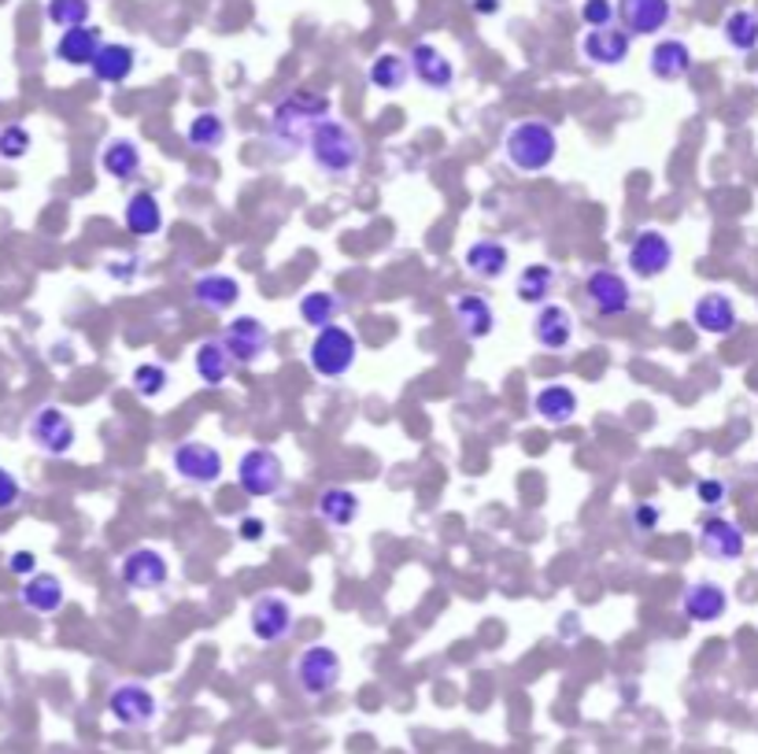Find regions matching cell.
<instances>
[{
	"label": "cell",
	"mask_w": 758,
	"mask_h": 754,
	"mask_svg": "<svg viewBox=\"0 0 758 754\" xmlns=\"http://www.w3.org/2000/svg\"><path fill=\"white\" fill-rule=\"evenodd\" d=\"M330 97L314 89H292L286 93L270 111V145L278 148V156H297L300 148H308L311 130L322 119H330Z\"/></svg>",
	"instance_id": "6da1fadb"
},
{
	"label": "cell",
	"mask_w": 758,
	"mask_h": 754,
	"mask_svg": "<svg viewBox=\"0 0 758 754\" xmlns=\"http://www.w3.org/2000/svg\"><path fill=\"white\" fill-rule=\"evenodd\" d=\"M308 156H311L314 171H319L322 178L344 182V178H352L363 167L366 148H363V137L355 134L349 123H341V119H333V115H330V119H322L311 130Z\"/></svg>",
	"instance_id": "7a4b0ae2"
},
{
	"label": "cell",
	"mask_w": 758,
	"mask_h": 754,
	"mask_svg": "<svg viewBox=\"0 0 758 754\" xmlns=\"http://www.w3.org/2000/svg\"><path fill=\"white\" fill-rule=\"evenodd\" d=\"M503 159L519 174H544L559 159V134L544 119H522L503 134Z\"/></svg>",
	"instance_id": "3957f363"
},
{
	"label": "cell",
	"mask_w": 758,
	"mask_h": 754,
	"mask_svg": "<svg viewBox=\"0 0 758 754\" xmlns=\"http://www.w3.org/2000/svg\"><path fill=\"white\" fill-rule=\"evenodd\" d=\"M355 359H360V337L337 322L319 329L308 344V367L322 381H344L352 374Z\"/></svg>",
	"instance_id": "277c9868"
},
{
	"label": "cell",
	"mask_w": 758,
	"mask_h": 754,
	"mask_svg": "<svg viewBox=\"0 0 758 754\" xmlns=\"http://www.w3.org/2000/svg\"><path fill=\"white\" fill-rule=\"evenodd\" d=\"M292 677H297V688L308 699H322L341 688L344 662L330 644H311L300 651L297 666H292Z\"/></svg>",
	"instance_id": "5b68a950"
},
{
	"label": "cell",
	"mask_w": 758,
	"mask_h": 754,
	"mask_svg": "<svg viewBox=\"0 0 758 754\" xmlns=\"http://www.w3.org/2000/svg\"><path fill=\"white\" fill-rule=\"evenodd\" d=\"M171 466L185 485H196V488H215L226 474L223 452L207 440H182L171 452Z\"/></svg>",
	"instance_id": "8992f818"
},
{
	"label": "cell",
	"mask_w": 758,
	"mask_h": 754,
	"mask_svg": "<svg viewBox=\"0 0 758 754\" xmlns=\"http://www.w3.org/2000/svg\"><path fill=\"white\" fill-rule=\"evenodd\" d=\"M237 485L245 488V496L252 499H270L281 492L286 485V463H281L278 452L270 448H248L237 459Z\"/></svg>",
	"instance_id": "52a82bcc"
},
{
	"label": "cell",
	"mask_w": 758,
	"mask_h": 754,
	"mask_svg": "<svg viewBox=\"0 0 758 754\" xmlns=\"http://www.w3.org/2000/svg\"><path fill=\"white\" fill-rule=\"evenodd\" d=\"M218 341L226 344L229 359H234L237 367H256L263 355L270 352V326L263 322L256 315H237L229 318L223 326V333H218Z\"/></svg>",
	"instance_id": "ba28073f"
},
{
	"label": "cell",
	"mask_w": 758,
	"mask_h": 754,
	"mask_svg": "<svg viewBox=\"0 0 758 754\" xmlns=\"http://www.w3.org/2000/svg\"><path fill=\"white\" fill-rule=\"evenodd\" d=\"M26 437H30V444H34L38 452L56 455V459H60V455L75 452L78 429H75V422H71L67 411H60V407H38L34 414H30V422H26Z\"/></svg>",
	"instance_id": "9c48e42d"
},
{
	"label": "cell",
	"mask_w": 758,
	"mask_h": 754,
	"mask_svg": "<svg viewBox=\"0 0 758 754\" xmlns=\"http://www.w3.org/2000/svg\"><path fill=\"white\" fill-rule=\"evenodd\" d=\"M585 300L596 311V318H622L633 307V285H629L626 274L596 267L585 278Z\"/></svg>",
	"instance_id": "30bf717a"
},
{
	"label": "cell",
	"mask_w": 758,
	"mask_h": 754,
	"mask_svg": "<svg viewBox=\"0 0 758 754\" xmlns=\"http://www.w3.org/2000/svg\"><path fill=\"white\" fill-rule=\"evenodd\" d=\"M626 267L640 282H655L673 267V241L662 230H640L626 248Z\"/></svg>",
	"instance_id": "8fae6325"
},
{
	"label": "cell",
	"mask_w": 758,
	"mask_h": 754,
	"mask_svg": "<svg viewBox=\"0 0 758 754\" xmlns=\"http://www.w3.org/2000/svg\"><path fill=\"white\" fill-rule=\"evenodd\" d=\"M292 625H297V614H292V603L278 592H267V596H256L248 607V633L256 636L259 644H281L292 636Z\"/></svg>",
	"instance_id": "7c38bea8"
},
{
	"label": "cell",
	"mask_w": 758,
	"mask_h": 754,
	"mask_svg": "<svg viewBox=\"0 0 758 754\" xmlns=\"http://www.w3.org/2000/svg\"><path fill=\"white\" fill-rule=\"evenodd\" d=\"M119 581L130 592H160L171 581V566H167L163 551L156 548H134L126 551L119 562Z\"/></svg>",
	"instance_id": "4fadbf2b"
},
{
	"label": "cell",
	"mask_w": 758,
	"mask_h": 754,
	"mask_svg": "<svg viewBox=\"0 0 758 754\" xmlns=\"http://www.w3.org/2000/svg\"><path fill=\"white\" fill-rule=\"evenodd\" d=\"M108 714L119 721L122 729H149L156 718H160V703L145 684H115L108 695Z\"/></svg>",
	"instance_id": "5bb4252c"
},
{
	"label": "cell",
	"mask_w": 758,
	"mask_h": 754,
	"mask_svg": "<svg viewBox=\"0 0 758 754\" xmlns=\"http://www.w3.org/2000/svg\"><path fill=\"white\" fill-rule=\"evenodd\" d=\"M407 60H410V78H415L418 86H426L429 93H451V89H456V63H451L437 45L418 41V45H410Z\"/></svg>",
	"instance_id": "9a60e30c"
},
{
	"label": "cell",
	"mask_w": 758,
	"mask_h": 754,
	"mask_svg": "<svg viewBox=\"0 0 758 754\" xmlns=\"http://www.w3.org/2000/svg\"><path fill=\"white\" fill-rule=\"evenodd\" d=\"M574 333H577V318L566 304H544L536 307V318H533V341L547 348V352H566V348L574 344Z\"/></svg>",
	"instance_id": "2e32d148"
},
{
	"label": "cell",
	"mask_w": 758,
	"mask_h": 754,
	"mask_svg": "<svg viewBox=\"0 0 758 754\" xmlns=\"http://www.w3.org/2000/svg\"><path fill=\"white\" fill-rule=\"evenodd\" d=\"M618 19L629 38H655L670 26V0H618Z\"/></svg>",
	"instance_id": "e0dca14e"
},
{
	"label": "cell",
	"mask_w": 758,
	"mask_h": 754,
	"mask_svg": "<svg viewBox=\"0 0 758 754\" xmlns=\"http://www.w3.org/2000/svg\"><path fill=\"white\" fill-rule=\"evenodd\" d=\"M577 49H581L585 63H592V67H622V63H629V52H633V38L622 26L585 30Z\"/></svg>",
	"instance_id": "ac0fdd59"
},
{
	"label": "cell",
	"mask_w": 758,
	"mask_h": 754,
	"mask_svg": "<svg viewBox=\"0 0 758 754\" xmlns=\"http://www.w3.org/2000/svg\"><path fill=\"white\" fill-rule=\"evenodd\" d=\"M451 318H456L459 333L467 341H485V337L497 333V311H492L489 296L481 293H459L451 300Z\"/></svg>",
	"instance_id": "d6986e66"
},
{
	"label": "cell",
	"mask_w": 758,
	"mask_h": 754,
	"mask_svg": "<svg viewBox=\"0 0 758 754\" xmlns=\"http://www.w3.org/2000/svg\"><path fill=\"white\" fill-rule=\"evenodd\" d=\"M725 610H729V592H725L718 581H696V584H688V588H684L681 614L688 622L714 625V622L725 618Z\"/></svg>",
	"instance_id": "ffe728a7"
},
{
	"label": "cell",
	"mask_w": 758,
	"mask_h": 754,
	"mask_svg": "<svg viewBox=\"0 0 758 754\" xmlns=\"http://www.w3.org/2000/svg\"><path fill=\"white\" fill-rule=\"evenodd\" d=\"M692 326L700 329L703 337H729L740 326V315H736V304L725 293H703L696 304H692Z\"/></svg>",
	"instance_id": "44dd1931"
},
{
	"label": "cell",
	"mask_w": 758,
	"mask_h": 754,
	"mask_svg": "<svg viewBox=\"0 0 758 754\" xmlns=\"http://www.w3.org/2000/svg\"><path fill=\"white\" fill-rule=\"evenodd\" d=\"M747 537L740 533V525L725 522V518H707L700 525V551L711 562H736L744 559Z\"/></svg>",
	"instance_id": "7402d4cb"
},
{
	"label": "cell",
	"mask_w": 758,
	"mask_h": 754,
	"mask_svg": "<svg viewBox=\"0 0 758 754\" xmlns=\"http://www.w3.org/2000/svg\"><path fill=\"white\" fill-rule=\"evenodd\" d=\"M692 49H688V41H681V38H662L655 41V49H651V56H648V71L655 74L659 82H666V86H673V82H681V78H688L692 74Z\"/></svg>",
	"instance_id": "603a6c76"
},
{
	"label": "cell",
	"mask_w": 758,
	"mask_h": 754,
	"mask_svg": "<svg viewBox=\"0 0 758 754\" xmlns=\"http://www.w3.org/2000/svg\"><path fill=\"white\" fill-rule=\"evenodd\" d=\"M577 407H581V400H577V392L570 385H563V381H552V385L536 389V396H533V414L544 422V426H570L577 418Z\"/></svg>",
	"instance_id": "cb8c5ba5"
},
{
	"label": "cell",
	"mask_w": 758,
	"mask_h": 754,
	"mask_svg": "<svg viewBox=\"0 0 758 754\" xmlns=\"http://www.w3.org/2000/svg\"><path fill=\"white\" fill-rule=\"evenodd\" d=\"M122 226L130 230L134 237H141V241L160 237V230H163V204H160V197L149 193V189H137V193L126 197Z\"/></svg>",
	"instance_id": "d4e9b609"
},
{
	"label": "cell",
	"mask_w": 758,
	"mask_h": 754,
	"mask_svg": "<svg viewBox=\"0 0 758 754\" xmlns=\"http://www.w3.org/2000/svg\"><path fill=\"white\" fill-rule=\"evenodd\" d=\"M314 514H319L330 529H349L355 525V518L363 514V499L355 488L330 485V488H322L319 499H314Z\"/></svg>",
	"instance_id": "484cf974"
},
{
	"label": "cell",
	"mask_w": 758,
	"mask_h": 754,
	"mask_svg": "<svg viewBox=\"0 0 758 754\" xmlns=\"http://www.w3.org/2000/svg\"><path fill=\"white\" fill-rule=\"evenodd\" d=\"M462 267H467L478 282H500L503 274L511 270V248L500 241L481 237L462 252Z\"/></svg>",
	"instance_id": "4316f807"
},
{
	"label": "cell",
	"mask_w": 758,
	"mask_h": 754,
	"mask_svg": "<svg viewBox=\"0 0 758 754\" xmlns=\"http://www.w3.org/2000/svg\"><path fill=\"white\" fill-rule=\"evenodd\" d=\"M89 71L100 86H122V82L137 71V49L126 45V41H104Z\"/></svg>",
	"instance_id": "83f0119b"
},
{
	"label": "cell",
	"mask_w": 758,
	"mask_h": 754,
	"mask_svg": "<svg viewBox=\"0 0 758 754\" xmlns=\"http://www.w3.org/2000/svg\"><path fill=\"white\" fill-rule=\"evenodd\" d=\"M100 171L119 185L137 182V174H141V148H137V141H130V137H111L100 148Z\"/></svg>",
	"instance_id": "f1b7e54d"
},
{
	"label": "cell",
	"mask_w": 758,
	"mask_h": 754,
	"mask_svg": "<svg viewBox=\"0 0 758 754\" xmlns=\"http://www.w3.org/2000/svg\"><path fill=\"white\" fill-rule=\"evenodd\" d=\"M100 45H104V38L97 26H75V30H63V38L56 41L52 56L60 63H67V67H93Z\"/></svg>",
	"instance_id": "f546056e"
},
{
	"label": "cell",
	"mask_w": 758,
	"mask_h": 754,
	"mask_svg": "<svg viewBox=\"0 0 758 754\" xmlns=\"http://www.w3.org/2000/svg\"><path fill=\"white\" fill-rule=\"evenodd\" d=\"M19 603L30 610V614H56L63 603H67V592H63V581L56 573H34V577L23 581V588H19Z\"/></svg>",
	"instance_id": "4dcf8cb0"
},
{
	"label": "cell",
	"mask_w": 758,
	"mask_h": 754,
	"mask_svg": "<svg viewBox=\"0 0 758 754\" xmlns=\"http://www.w3.org/2000/svg\"><path fill=\"white\" fill-rule=\"evenodd\" d=\"M234 359H229L226 352V344L218 341H200L196 344V352H193V370H196V378H200V385L204 389H223L229 374H234Z\"/></svg>",
	"instance_id": "1f68e13d"
},
{
	"label": "cell",
	"mask_w": 758,
	"mask_h": 754,
	"mask_svg": "<svg viewBox=\"0 0 758 754\" xmlns=\"http://www.w3.org/2000/svg\"><path fill=\"white\" fill-rule=\"evenodd\" d=\"M555 289H559V274H555V267H547V263H530V267H522V274L514 278V300L530 304V307L552 304Z\"/></svg>",
	"instance_id": "d6a6232c"
},
{
	"label": "cell",
	"mask_w": 758,
	"mask_h": 754,
	"mask_svg": "<svg viewBox=\"0 0 758 754\" xmlns=\"http://www.w3.org/2000/svg\"><path fill=\"white\" fill-rule=\"evenodd\" d=\"M193 300L207 311H234L241 304V282L234 274H204V278L193 282Z\"/></svg>",
	"instance_id": "836d02e7"
},
{
	"label": "cell",
	"mask_w": 758,
	"mask_h": 754,
	"mask_svg": "<svg viewBox=\"0 0 758 754\" xmlns=\"http://www.w3.org/2000/svg\"><path fill=\"white\" fill-rule=\"evenodd\" d=\"M366 82L377 93H399L410 82V60L399 56V52H377L366 67Z\"/></svg>",
	"instance_id": "e575fe53"
},
{
	"label": "cell",
	"mask_w": 758,
	"mask_h": 754,
	"mask_svg": "<svg viewBox=\"0 0 758 754\" xmlns=\"http://www.w3.org/2000/svg\"><path fill=\"white\" fill-rule=\"evenodd\" d=\"M297 315H300L303 326H311L314 333H319V329L337 322V315H341V296L330 293V289H311V293L300 296Z\"/></svg>",
	"instance_id": "d590c367"
},
{
	"label": "cell",
	"mask_w": 758,
	"mask_h": 754,
	"mask_svg": "<svg viewBox=\"0 0 758 754\" xmlns=\"http://www.w3.org/2000/svg\"><path fill=\"white\" fill-rule=\"evenodd\" d=\"M185 141L196 148V152H218L226 145V119L218 111H200L189 119L185 126Z\"/></svg>",
	"instance_id": "8d00e7d4"
},
{
	"label": "cell",
	"mask_w": 758,
	"mask_h": 754,
	"mask_svg": "<svg viewBox=\"0 0 758 754\" xmlns=\"http://www.w3.org/2000/svg\"><path fill=\"white\" fill-rule=\"evenodd\" d=\"M722 38H725V45L736 52H755L758 49V12H751V8H736V12H729L722 23Z\"/></svg>",
	"instance_id": "74e56055"
},
{
	"label": "cell",
	"mask_w": 758,
	"mask_h": 754,
	"mask_svg": "<svg viewBox=\"0 0 758 754\" xmlns=\"http://www.w3.org/2000/svg\"><path fill=\"white\" fill-rule=\"evenodd\" d=\"M93 0H45V19L60 30L89 26Z\"/></svg>",
	"instance_id": "f35d334b"
},
{
	"label": "cell",
	"mask_w": 758,
	"mask_h": 754,
	"mask_svg": "<svg viewBox=\"0 0 758 754\" xmlns=\"http://www.w3.org/2000/svg\"><path fill=\"white\" fill-rule=\"evenodd\" d=\"M130 385L141 400H160L167 385H171V374H167L163 363H137L130 374Z\"/></svg>",
	"instance_id": "ab89813d"
},
{
	"label": "cell",
	"mask_w": 758,
	"mask_h": 754,
	"mask_svg": "<svg viewBox=\"0 0 758 754\" xmlns=\"http://www.w3.org/2000/svg\"><path fill=\"white\" fill-rule=\"evenodd\" d=\"M30 145H34V137L23 123H8L0 126V159L4 163H15V159H23L30 152Z\"/></svg>",
	"instance_id": "60d3db41"
},
{
	"label": "cell",
	"mask_w": 758,
	"mask_h": 754,
	"mask_svg": "<svg viewBox=\"0 0 758 754\" xmlns=\"http://www.w3.org/2000/svg\"><path fill=\"white\" fill-rule=\"evenodd\" d=\"M615 15H618V4H615V0H581V23H585L588 30L615 26Z\"/></svg>",
	"instance_id": "b9f144b4"
},
{
	"label": "cell",
	"mask_w": 758,
	"mask_h": 754,
	"mask_svg": "<svg viewBox=\"0 0 758 754\" xmlns=\"http://www.w3.org/2000/svg\"><path fill=\"white\" fill-rule=\"evenodd\" d=\"M662 522V507L659 503H637L633 511H629V525H633L637 537H651Z\"/></svg>",
	"instance_id": "7bdbcfd3"
},
{
	"label": "cell",
	"mask_w": 758,
	"mask_h": 754,
	"mask_svg": "<svg viewBox=\"0 0 758 754\" xmlns=\"http://www.w3.org/2000/svg\"><path fill=\"white\" fill-rule=\"evenodd\" d=\"M725 496H729V485L722 477H700L696 481V499L703 507H722Z\"/></svg>",
	"instance_id": "ee69618b"
},
{
	"label": "cell",
	"mask_w": 758,
	"mask_h": 754,
	"mask_svg": "<svg viewBox=\"0 0 758 754\" xmlns=\"http://www.w3.org/2000/svg\"><path fill=\"white\" fill-rule=\"evenodd\" d=\"M19 499H23V488H19L15 474H8L4 466H0V511H12Z\"/></svg>",
	"instance_id": "f6af8a7d"
},
{
	"label": "cell",
	"mask_w": 758,
	"mask_h": 754,
	"mask_svg": "<svg viewBox=\"0 0 758 754\" xmlns=\"http://www.w3.org/2000/svg\"><path fill=\"white\" fill-rule=\"evenodd\" d=\"M8 570H12L15 573V577H34V573H38V555H34V551H15V555L12 559H8Z\"/></svg>",
	"instance_id": "bcb514c9"
},
{
	"label": "cell",
	"mask_w": 758,
	"mask_h": 754,
	"mask_svg": "<svg viewBox=\"0 0 758 754\" xmlns=\"http://www.w3.org/2000/svg\"><path fill=\"white\" fill-rule=\"evenodd\" d=\"M237 537L245 540V544H259L263 537H267V522L263 518H241V525H237Z\"/></svg>",
	"instance_id": "7dc6e473"
},
{
	"label": "cell",
	"mask_w": 758,
	"mask_h": 754,
	"mask_svg": "<svg viewBox=\"0 0 758 754\" xmlns=\"http://www.w3.org/2000/svg\"><path fill=\"white\" fill-rule=\"evenodd\" d=\"M473 12L478 15H492V12H500V0H473Z\"/></svg>",
	"instance_id": "c3c4849f"
}]
</instances>
